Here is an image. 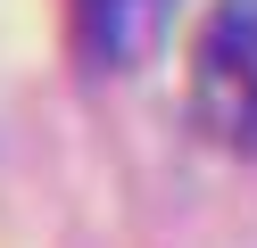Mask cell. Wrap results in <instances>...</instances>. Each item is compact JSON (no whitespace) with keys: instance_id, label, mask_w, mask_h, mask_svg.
<instances>
[{"instance_id":"6da1fadb","label":"cell","mask_w":257,"mask_h":248,"mask_svg":"<svg viewBox=\"0 0 257 248\" xmlns=\"http://www.w3.org/2000/svg\"><path fill=\"white\" fill-rule=\"evenodd\" d=\"M191 124L207 141H257V0H216L191 42Z\"/></svg>"},{"instance_id":"7a4b0ae2","label":"cell","mask_w":257,"mask_h":248,"mask_svg":"<svg viewBox=\"0 0 257 248\" xmlns=\"http://www.w3.org/2000/svg\"><path fill=\"white\" fill-rule=\"evenodd\" d=\"M67 25H75V50H83V66H100V75H124V66H141L158 42H166L174 0H67Z\"/></svg>"}]
</instances>
